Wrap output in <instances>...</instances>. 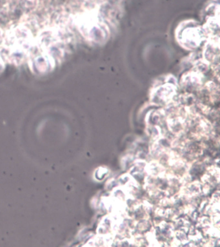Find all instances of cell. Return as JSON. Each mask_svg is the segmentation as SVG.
I'll use <instances>...</instances> for the list:
<instances>
[{"mask_svg": "<svg viewBox=\"0 0 220 247\" xmlns=\"http://www.w3.org/2000/svg\"><path fill=\"white\" fill-rule=\"evenodd\" d=\"M32 46L30 31L23 27H18L9 31L5 37L3 52L5 58L10 63H21L28 56Z\"/></svg>", "mask_w": 220, "mask_h": 247, "instance_id": "6da1fadb", "label": "cell"}, {"mask_svg": "<svg viewBox=\"0 0 220 247\" xmlns=\"http://www.w3.org/2000/svg\"><path fill=\"white\" fill-rule=\"evenodd\" d=\"M4 69H5V63H4L3 58H1V54H0V73L3 71Z\"/></svg>", "mask_w": 220, "mask_h": 247, "instance_id": "3957f363", "label": "cell"}, {"mask_svg": "<svg viewBox=\"0 0 220 247\" xmlns=\"http://www.w3.org/2000/svg\"><path fill=\"white\" fill-rule=\"evenodd\" d=\"M54 59L49 54L40 55L30 61V67L32 71L36 74H47L53 69Z\"/></svg>", "mask_w": 220, "mask_h": 247, "instance_id": "7a4b0ae2", "label": "cell"}]
</instances>
